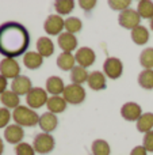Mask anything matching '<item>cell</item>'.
I'll list each match as a JSON object with an SVG mask.
<instances>
[{"label":"cell","mask_w":153,"mask_h":155,"mask_svg":"<svg viewBox=\"0 0 153 155\" xmlns=\"http://www.w3.org/2000/svg\"><path fill=\"white\" fill-rule=\"evenodd\" d=\"M121 116L126 121H136L137 123V120L142 116V109L136 102H126L121 107Z\"/></svg>","instance_id":"cell-12"},{"label":"cell","mask_w":153,"mask_h":155,"mask_svg":"<svg viewBox=\"0 0 153 155\" xmlns=\"http://www.w3.org/2000/svg\"><path fill=\"white\" fill-rule=\"evenodd\" d=\"M23 64L29 70H38L43 64V57L38 52L27 51L23 54Z\"/></svg>","instance_id":"cell-18"},{"label":"cell","mask_w":153,"mask_h":155,"mask_svg":"<svg viewBox=\"0 0 153 155\" xmlns=\"http://www.w3.org/2000/svg\"><path fill=\"white\" fill-rule=\"evenodd\" d=\"M140 87L145 90H153V70H144L137 78Z\"/></svg>","instance_id":"cell-28"},{"label":"cell","mask_w":153,"mask_h":155,"mask_svg":"<svg viewBox=\"0 0 153 155\" xmlns=\"http://www.w3.org/2000/svg\"><path fill=\"white\" fill-rule=\"evenodd\" d=\"M142 146L148 153H153V131H149L144 135Z\"/></svg>","instance_id":"cell-35"},{"label":"cell","mask_w":153,"mask_h":155,"mask_svg":"<svg viewBox=\"0 0 153 155\" xmlns=\"http://www.w3.org/2000/svg\"><path fill=\"white\" fill-rule=\"evenodd\" d=\"M57 44H58L60 49L62 52H68V53H72L73 51H76L77 48V38L75 34H70V33H61L57 38Z\"/></svg>","instance_id":"cell-14"},{"label":"cell","mask_w":153,"mask_h":155,"mask_svg":"<svg viewBox=\"0 0 153 155\" xmlns=\"http://www.w3.org/2000/svg\"><path fill=\"white\" fill-rule=\"evenodd\" d=\"M0 102L4 105V107L7 109H14L15 110L18 106H20V98L19 95H16L12 90H7L5 93H3L0 95Z\"/></svg>","instance_id":"cell-22"},{"label":"cell","mask_w":153,"mask_h":155,"mask_svg":"<svg viewBox=\"0 0 153 155\" xmlns=\"http://www.w3.org/2000/svg\"><path fill=\"white\" fill-rule=\"evenodd\" d=\"M88 87L94 91H100V90H105L107 87V82H106V75L100 71H92L89 72L88 76Z\"/></svg>","instance_id":"cell-17"},{"label":"cell","mask_w":153,"mask_h":155,"mask_svg":"<svg viewBox=\"0 0 153 155\" xmlns=\"http://www.w3.org/2000/svg\"><path fill=\"white\" fill-rule=\"evenodd\" d=\"M140 22H141V16L138 15L137 10L127 8V10L119 12L118 23H119V26H122L123 29L134 30L136 27L140 26Z\"/></svg>","instance_id":"cell-6"},{"label":"cell","mask_w":153,"mask_h":155,"mask_svg":"<svg viewBox=\"0 0 153 155\" xmlns=\"http://www.w3.org/2000/svg\"><path fill=\"white\" fill-rule=\"evenodd\" d=\"M38 125L42 129V132L50 134V132H53L54 129L57 128V125H58V118H57V116L53 114V113L45 112L43 114L39 116V123H38Z\"/></svg>","instance_id":"cell-15"},{"label":"cell","mask_w":153,"mask_h":155,"mask_svg":"<svg viewBox=\"0 0 153 155\" xmlns=\"http://www.w3.org/2000/svg\"><path fill=\"white\" fill-rule=\"evenodd\" d=\"M54 8L58 15H68L75 8V2L73 0H57L54 2Z\"/></svg>","instance_id":"cell-30"},{"label":"cell","mask_w":153,"mask_h":155,"mask_svg":"<svg viewBox=\"0 0 153 155\" xmlns=\"http://www.w3.org/2000/svg\"><path fill=\"white\" fill-rule=\"evenodd\" d=\"M31 88H33L31 80H30V78L26 76V75H19L18 78H15V79L12 80V83H11V90L19 97L27 95Z\"/></svg>","instance_id":"cell-11"},{"label":"cell","mask_w":153,"mask_h":155,"mask_svg":"<svg viewBox=\"0 0 153 155\" xmlns=\"http://www.w3.org/2000/svg\"><path fill=\"white\" fill-rule=\"evenodd\" d=\"M0 75L5 79H15L20 75V65L15 59H3L0 61Z\"/></svg>","instance_id":"cell-9"},{"label":"cell","mask_w":153,"mask_h":155,"mask_svg":"<svg viewBox=\"0 0 153 155\" xmlns=\"http://www.w3.org/2000/svg\"><path fill=\"white\" fill-rule=\"evenodd\" d=\"M108 7L114 11H125L127 8H130L132 5V0H108L107 2Z\"/></svg>","instance_id":"cell-32"},{"label":"cell","mask_w":153,"mask_h":155,"mask_svg":"<svg viewBox=\"0 0 153 155\" xmlns=\"http://www.w3.org/2000/svg\"><path fill=\"white\" fill-rule=\"evenodd\" d=\"M43 29L49 35H60L65 29V19L58 14H50L43 23Z\"/></svg>","instance_id":"cell-8"},{"label":"cell","mask_w":153,"mask_h":155,"mask_svg":"<svg viewBox=\"0 0 153 155\" xmlns=\"http://www.w3.org/2000/svg\"><path fill=\"white\" fill-rule=\"evenodd\" d=\"M24 137V131L22 127L16 125V124H11L4 129V139L10 144H19L22 143Z\"/></svg>","instance_id":"cell-13"},{"label":"cell","mask_w":153,"mask_h":155,"mask_svg":"<svg viewBox=\"0 0 153 155\" xmlns=\"http://www.w3.org/2000/svg\"><path fill=\"white\" fill-rule=\"evenodd\" d=\"M35 46H37V52L43 59L50 57L54 53V44L49 37H39L37 40V45Z\"/></svg>","instance_id":"cell-19"},{"label":"cell","mask_w":153,"mask_h":155,"mask_svg":"<svg viewBox=\"0 0 153 155\" xmlns=\"http://www.w3.org/2000/svg\"><path fill=\"white\" fill-rule=\"evenodd\" d=\"M83 29V22L77 16H69L65 19V31L70 34H76Z\"/></svg>","instance_id":"cell-29"},{"label":"cell","mask_w":153,"mask_h":155,"mask_svg":"<svg viewBox=\"0 0 153 155\" xmlns=\"http://www.w3.org/2000/svg\"><path fill=\"white\" fill-rule=\"evenodd\" d=\"M48 91L42 87H33L30 93L26 95V104L30 109H39L48 104Z\"/></svg>","instance_id":"cell-5"},{"label":"cell","mask_w":153,"mask_h":155,"mask_svg":"<svg viewBox=\"0 0 153 155\" xmlns=\"http://www.w3.org/2000/svg\"><path fill=\"white\" fill-rule=\"evenodd\" d=\"M130 155H148V151L144 148V146H136L132 150Z\"/></svg>","instance_id":"cell-37"},{"label":"cell","mask_w":153,"mask_h":155,"mask_svg":"<svg viewBox=\"0 0 153 155\" xmlns=\"http://www.w3.org/2000/svg\"><path fill=\"white\" fill-rule=\"evenodd\" d=\"M149 27H151V29H152V31H153V18L151 19V21H149Z\"/></svg>","instance_id":"cell-40"},{"label":"cell","mask_w":153,"mask_h":155,"mask_svg":"<svg viewBox=\"0 0 153 155\" xmlns=\"http://www.w3.org/2000/svg\"><path fill=\"white\" fill-rule=\"evenodd\" d=\"M57 67L62 71H72L76 67V59L72 53L68 52H62L57 57Z\"/></svg>","instance_id":"cell-21"},{"label":"cell","mask_w":153,"mask_h":155,"mask_svg":"<svg viewBox=\"0 0 153 155\" xmlns=\"http://www.w3.org/2000/svg\"><path fill=\"white\" fill-rule=\"evenodd\" d=\"M79 5H80L84 11H91V10H94L95 5H96V0H80Z\"/></svg>","instance_id":"cell-36"},{"label":"cell","mask_w":153,"mask_h":155,"mask_svg":"<svg viewBox=\"0 0 153 155\" xmlns=\"http://www.w3.org/2000/svg\"><path fill=\"white\" fill-rule=\"evenodd\" d=\"M140 64L144 70H153V48H146L141 52Z\"/></svg>","instance_id":"cell-31"},{"label":"cell","mask_w":153,"mask_h":155,"mask_svg":"<svg viewBox=\"0 0 153 155\" xmlns=\"http://www.w3.org/2000/svg\"><path fill=\"white\" fill-rule=\"evenodd\" d=\"M67 101L62 98V95H56V97H49L48 99V110L53 114H58V113H62L65 109H67Z\"/></svg>","instance_id":"cell-20"},{"label":"cell","mask_w":153,"mask_h":155,"mask_svg":"<svg viewBox=\"0 0 153 155\" xmlns=\"http://www.w3.org/2000/svg\"><path fill=\"white\" fill-rule=\"evenodd\" d=\"M75 59H76L77 65H80V67H83V68H88L95 63L96 54H95V52L92 51L91 48H88V46H81V48H79L77 51H76Z\"/></svg>","instance_id":"cell-10"},{"label":"cell","mask_w":153,"mask_h":155,"mask_svg":"<svg viewBox=\"0 0 153 155\" xmlns=\"http://www.w3.org/2000/svg\"><path fill=\"white\" fill-rule=\"evenodd\" d=\"M91 151H92V155H110L111 154L110 144L103 139L94 140L91 146Z\"/></svg>","instance_id":"cell-27"},{"label":"cell","mask_w":153,"mask_h":155,"mask_svg":"<svg viewBox=\"0 0 153 155\" xmlns=\"http://www.w3.org/2000/svg\"><path fill=\"white\" fill-rule=\"evenodd\" d=\"M103 72L108 79H118L123 74V64L118 57H108L103 63Z\"/></svg>","instance_id":"cell-7"},{"label":"cell","mask_w":153,"mask_h":155,"mask_svg":"<svg viewBox=\"0 0 153 155\" xmlns=\"http://www.w3.org/2000/svg\"><path fill=\"white\" fill-rule=\"evenodd\" d=\"M65 83L64 80L61 79L60 76H50L46 79V83H45V90L48 91V94H52V97H56V95H60V94L64 93L65 90Z\"/></svg>","instance_id":"cell-16"},{"label":"cell","mask_w":153,"mask_h":155,"mask_svg":"<svg viewBox=\"0 0 153 155\" xmlns=\"http://www.w3.org/2000/svg\"><path fill=\"white\" fill-rule=\"evenodd\" d=\"M33 147H34L35 153L41 155L50 154L54 150V147H56V140H54V137L50 134L41 132V134L35 135L34 142H33Z\"/></svg>","instance_id":"cell-3"},{"label":"cell","mask_w":153,"mask_h":155,"mask_svg":"<svg viewBox=\"0 0 153 155\" xmlns=\"http://www.w3.org/2000/svg\"><path fill=\"white\" fill-rule=\"evenodd\" d=\"M137 12L141 19H152L153 18V2L151 0H141L137 4Z\"/></svg>","instance_id":"cell-26"},{"label":"cell","mask_w":153,"mask_h":155,"mask_svg":"<svg viewBox=\"0 0 153 155\" xmlns=\"http://www.w3.org/2000/svg\"><path fill=\"white\" fill-rule=\"evenodd\" d=\"M132 40L136 45H145L149 41V30L140 25L134 30H132Z\"/></svg>","instance_id":"cell-24"},{"label":"cell","mask_w":153,"mask_h":155,"mask_svg":"<svg viewBox=\"0 0 153 155\" xmlns=\"http://www.w3.org/2000/svg\"><path fill=\"white\" fill-rule=\"evenodd\" d=\"M12 118L15 121L16 125L19 127H35L38 123H39V114H37V112L33 109H30L29 106H18L12 113Z\"/></svg>","instance_id":"cell-2"},{"label":"cell","mask_w":153,"mask_h":155,"mask_svg":"<svg viewBox=\"0 0 153 155\" xmlns=\"http://www.w3.org/2000/svg\"><path fill=\"white\" fill-rule=\"evenodd\" d=\"M89 72L87 71V68H83L80 65H76L72 71H70V80L73 84H80L83 86V83H86L88 80Z\"/></svg>","instance_id":"cell-25"},{"label":"cell","mask_w":153,"mask_h":155,"mask_svg":"<svg viewBox=\"0 0 153 155\" xmlns=\"http://www.w3.org/2000/svg\"><path fill=\"white\" fill-rule=\"evenodd\" d=\"M86 88L80 84H68L62 93V98L70 105H80L86 101Z\"/></svg>","instance_id":"cell-4"},{"label":"cell","mask_w":153,"mask_h":155,"mask_svg":"<svg viewBox=\"0 0 153 155\" xmlns=\"http://www.w3.org/2000/svg\"><path fill=\"white\" fill-rule=\"evenodd\" d=\"M15 154L16 155H35V150L29 143H19L15 146Z\"/></svg>","instance_id":"cell-33"},{"label":"cell","mask_w":153,"mask_h":155,"mask_svg":"<svg viewBox=\"0 0 153 155\" xmlns=\"http://www.w3.org/2000/svg\"><path fill=\"white\" fill-rule=\"evenodd\" d=\"M10 120H11V112L7 107H0V128H7L10 125Z\"/></svg>","instance_id":"cell-34"},{"label":"cell","mask_w":153,"mask_h":155,"mask_svg":"<svg viewBox=\"0 0 153 155\" xmlns=\"http://www.w3.org/2000/svg\"><path fill=\"white\" fill-rule=\"evenodd\" d=\"M30 33L22 23L10 21L0 25V54L5 59H16L27 52Z\"/></svg>","instance_id":"cell-1"},{"label":"cell","mask_w":153,"mask_h":155,"mask_svg":"<svg viewBox=\"0 0 153 155\" xmlns=\"http://www.w3.org/2000/svg\"><path fill=\"white\" fill-rule=\"evenodd\" d=\"M136 127H137V131L142 132V134L153 131V113H151V112L142 113V116L137 120Z\"/></svg>","instance_id":"cell-23"},{"label":"cell","mask_w":153,"mask_h":155,"mask_svg":"<svg viewBox=\"0 0 153 155\" xmlns=\"http://www.w3.org/2000/svg\"><path fill=\"white\" fill-rule=\"evenodd\" d=\"M4 153V143H3V139L0 137V155Z\"/></svg>","instance_id":"cell-39"},{"label":"cell","mask_w":153,"mask_h":155,"mask_svg":"<svg viewBox=\"0 0 153 155\" xmlns=\"http://www.w3.org/2000/svg\"><path fill=\"white\" fill-rule=\"evenodd\" d=\"M7 86H8L7 79H5L4 76L0 75V95H2L3 93H5V91H7Z\"/></svg>","instance_id":"cell-38"}]
</instances>
